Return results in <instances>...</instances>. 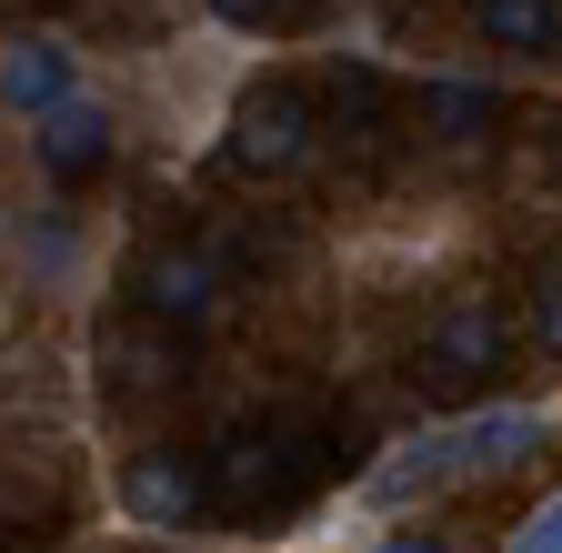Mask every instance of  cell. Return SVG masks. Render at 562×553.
I'll list each match as a JSON object with an SVG mask.
<instances>
[{"mask_svg":"<svg viewBox=\"0 0 562 553\" xmlns=\"http://www.w3.org/2000/svg\"><path fill=\"white\" fill-rule=\"evenodd\" d=\"M140 302H151L161 322H211V302H222V262H211V252H161L151 272H140Z\"/></svg>","mask_w":562,"mask_h":553,"instance_id":"8992f818","label":"cell"},{"mask_svg":"<svg viewBox=\"0 0 562 553\" xmlns=\"http://www.w3.org/2000/svg\"><path fill=\"white\" fill-rule=\"evenodd\" d=\"M422 111H432V131H442V142H482L492 91H482V81H432V91H422Z\"/></svg>","mask_w":562,"mask_h":553,"instance_id":"30bf717a","label":"cell"},{"mask_svg":"<svg viewBox=\"0 0 562 553\" xmlns=\"http://www.w3.org/2000/svg\"><path fill=\"white\" fill-rule=\"evenodd\" d=\"M121 504H131L140 523H191V513H201V463H181V453H140V463L121 473Z\"/></svg>","mask_w":562,"mask_h":553,"instance_id":"52a82bcc","label":"cell"},{"mask_svg":"<svg viewBox=\"0 0 562 553\" xmlns=\"http://www.w3.org/2000/svg\"><path fill=\"white\" fill-rule=\"evenodd\" d=\"M503 353H513L503 312H492V302H462V312H442V322H432V342H422V373H432L442 392H472V383L503 373Z\"/></svg>","mask_w":562,"mask_h":553,"instance_id":"7a4b0ae2","label":"cell"},{"mask_svg":"<svg viewBox=\"0 0 562 553\" xmlns=\"http://www.w3.org/2000/svg\"><path fill=\"white\" fill-rule=\"evenodd\" d=\"M472 21L503 51H552L562 41V0H472Z\"/></svg>","mask_w":562,"mask_h":553,"instance_id":"9c48e42d","label":"cell"},{"mask_svg":"<svg viewBox=\"0 0 562 553\" xmlns=\"http://www.w3.org/2000/svg\"><path fill=\"white\" fill-rule=\"evenodd\" d=\"M0 101H11L21 121H41V111H60V101H81V60H70V41H50V31L11 41V60H0Z\"/></svg>","mask_w":562,"mask_h":553,"instance_id":"277c9868","label":"cell"},{"mask_svg":"<svg viewBox=\"0 0 562 553\" xmlns=\"http://www.w3.org/2000/svg\"><path fill=\"white\" fill-rule=\"evenodd\" d=\"M31 152H41V172H50V181H91V172L111 162V111H91V101H60V111H41Z\"/></svg>","mask_w":562,"mask_h":553,"instance_id":"5b68a950","label":"cell"},{"mask_svg":"<svg viewBox=\"0 0 562 553\" xmlns=\"http://www.w3.org/2000/svg\"><path fill=\"white\" fill-rule=\"evenodd\" d=\"M302 152H312L302 91H251V101L232 111V162H241V172H292Z\"/></svg>","mask_w":562,"mask_h":553,"instance_id":"3957f363","label":"cell"},{"mask_svg":"<svg viewBox=\"0 0 562 553\" xmlns=\"http://www.w3.org/2000/svg\"><path fill=\"white\" fill-rule=\"evenodd\" d=\"M472 453H462V423H432V433H402L372 473H362V513H412V504H432L442 483H462Z\"/></svg>","mask_w":562,"mask_h":553,"instance_id":"6da1fadb","label":"cell"},{"mask_svg":"<svg viewBox=\"0 0 562 553\" xmlns=\"http://www.w3.org/2000/svg\"><path fill=\"white\" fill-rule=\"evenodd\" d=\"M542 412H522V402H492V412H462V453H472V473H513V463H532L542 453Z\"/></svg>","mask_w":562,"mask_h":553,"instance_id":"ba28073f","label":"cell"},{"mask_svg":"<svg viewBox=\"0 0 562 553\" xmlns=\"http://www.w3.org/2000/svg\"><path fill=\"white\" fill-rule=\"evenodd\" d=\"M372 553H442V533H382Z\"/></svg>","mask_w":562,"mask_h":553,"instance_id":"5bb4252c","label":"cell"},{"mask_svg":"<svg viewBox=\"0 0 562 553\" xmlns=\"http://www.w3.org/2000/svg\"><path fill=\"white\" fill-rule=\"evenodd\" d=\"M503 553H562V494L522 513V533H503Z\"/></svg>","mask_w":562,"mask_h":553,"instance_id":"8fae6325","label":"cell"},{"mask_svg":"<svg viewBox=\"0 0 562 553\" xmlns=\"http://www.w3.org/2000/svg\"><path fill=\"white\" fill-rule=\"evenodd\" d=\"M232 31H271V21H292V0H211Z\"/></svg>","mask_w":562,"mask_h":553,"instance_id":"4fadbf2b","label":"cell"},{"mask_svg":"<svg viewBox=\"0 0 562 553\" xmlns=\"http://www.w3.org/2000/svg\"><path fill=\"white\" fill-rule=\"evenodd\" d=\"M532 342H542V353L562 363V262L542 272V292H532Z\"/></svg>","mask_w":562,"mask_h":553,"instance_id":"7c38bea8","label":"cell"}]
</instances>
